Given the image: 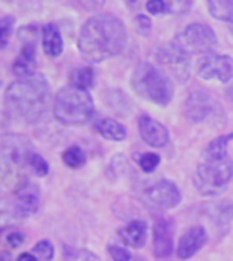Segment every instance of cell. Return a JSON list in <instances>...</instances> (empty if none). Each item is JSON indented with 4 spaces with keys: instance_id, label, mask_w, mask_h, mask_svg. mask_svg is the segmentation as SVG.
Here are the masks:
<instances>
[{
    "instance_id": "4",
    "label": "cell",
    "mask_w": 233,
    "mask_h": 261,
    "mask_svg": "<svg viewBox=\"0 0 233 261\" xmlns=\"http://www.w3.org/2000/svg\"><path fill=\"white\" fill-rule=\"evenodd\" d=\"M52 112L58 122L64 125H82L95 113V104L89 92L64 87L56 92Z\"/></svg>"
},
{
    "instance_id": "25",
    "label": "cell",
    "mask_w": 233,
    "mask_h": 261,
    "mask_svg": "<svg viewBox=\"0 0 233 261\" xmlns=\"http://www.w3.org/2000/svg\"><path fill=\"white\" fill-rule=\"evenodd\" d=\"M32 254L35 255L37 260L50 261L53 258V246H52L50 242L41 240V242H38V243L32 248Z\"/></svg>"
},
{
    "instance_id": "2",
    "label": "cell",
    "mask_w": 233,
    "mask_h": 261,
    "mask_svg": "<svg viewBox=\"0 0 233 261\" xmlns=\"http://www.w3.org/2000/svg\"><path fill=\"white\" fill-rule=\"evenodd\" d=\"M49 104V83L41 73L12 81L3 98L6 115L23 124H37L46 115Z\"/></svg>"
},
{
    "instance_id": "9",
    "label": "cell",
    "mask_w": 233,
    "mask_h": 261,
    "mask_svg": "<svg viewBox=\"0 0 233 261\" xmlns=\"http://www.w3.org/2000/svg\"><path fill=\"white\" fill-rule=\"evenodd\" d=\"M185 115L192 122H203L212 115H217V112L221 110L217 101L212 99V96L206 92H194L191 93L183 106Z\"/></svg>"
},
{
    "instance_id": "27",
    "label": "cell",
    "mask_w": 233,
    "mask_h": 261,
    "mask_svg": "<svg viewBox=\"0 0 233 261\" xmlns=\"http://www.w3.org/2000/svg\"><path fill=\"white\" fill-rule=\"evenodd\" d=\"M29 167L32 168V171L38 176V177H44L49 173V165L46 162V159H43L38 153H34L29 159Z\"/></svg>"
},
{
    "instance_id": "19",
    "label": "cell",
    "mask_w": 233,
    "mask_h": 261,
    "mask_svg": "<svg viewBox=\"0 0 233 261\" xmlns=\"http://www.w3.org/2000/svg\"><path fill=\"white\" fill-rule=\"evenodd\" d=\"M95 130L102 138L110 139V141H124L127 138L125 127L111 118H101V119L95 121Z\"/></svg>"
},
{
    "instance_id": "34",
    "label": "cell",
    "mask_w": 233,
    "mask_h": 261,
    "mask_svg": "<svg viewBox=\"0 0 233 261\" xmlns=\"http://www.w3.org/2000/svg\"><path fill=\"white\" fill-rule=\"evenodd\" d=\"M0 261H11V255L5 251L0 252Z\"/></svg>"
},
{
    "instance_id": "7",
    "label": "cell",
    "mask_w": 233,
    "mask_h": 261,
    "mask_svg": "<svg viewBox=\"0 0 233 261\" xmlns=\"http://www.w3.org/2000/svg\"><path fill=\"white\" fill-rule=\"evenodd\" d=\"M154 57L162 66L168 67L176 78L182 81L188 80L191 72V54L182 46V43L172 41L163 44L157 47Z\"/></svg>"
},
{
    "instance_id": "28",
    "label": "cell",
    "mask_w": 233,
    "mask_h": 261,
    "mask_svg": "<svg viewBox=\"0 0 233 261\" xmlns=\"http://www.w3.org/2000/svg\"><path fill=\"white\" fill-rule=\"evenodd\" d=\"M108 254L113 261H131L133 255L121 246H108Z\"/></svg>"
},
{
    "instance_id": "14",
    "label": "cell",
    "mask_w": 233,
    "mask_h": 261,
    "mask_svg": "<svg viewBox=\"0 0 233 261\" xmlns=\"http://www.w3.org/2000/svg\"><path fill=\"white\" fill-rule=\"evenodd\" d=\"M139 133L148 145L156 148H163L169 142L168 128L148 115H142L139 118Z\"/></svg>"
},
{
    "instance_id": "23",
    "label": "cell",
    "mask_w": 233,
    "mask_h": 261,
    "mask_svg": "<svg viewBox=\"0 0 233 261\" xmlns=\"http://www.w3.org/2000/svg\"><path fill=\"white\" fill-rule=\"evenodd\" d=\"M63 162L69 167V168H81L85 164V153L82 151L81 147L78 145H72L69 147L64 153H63Z\"/></svg>"
},
{
    "instance_id": "5",
    "label": "cell",
    "mask_w": 233,
    "mask_h": 261,
    "mask_svg": "<svg viewBox=\"0 0 233 261\" xmlns=\"http://www.w3.org/2000/svg\"><path fill=\"white\" fill-rule=\"evenodd\" d=\"M131 86L134 92L159 106H168L172 99V86L165 73L150 63H140L133 73Z\"/></svg>"
},
{
    "instance_id": "11",
    "label": "cell",
    "mask_w": 233,
    "mask_h": 261,
    "mask_svg": "<svg viewBox=\"0 0 233 261\" xmlns=\"http://www.w3.org/2000/svg\"><path fill=\"white\" fill-rule=\"evenodd\" d=\"M14 206L20 217L34 214L40 205V190L27 177H21L14 188Z\"/></svg>"
},
{
    "instance_id": "24",
    "label": "cell",
    "mask_w": 233,
    "mask_h": 261,
    "mask_svg": "<svg viewBox=\"0 0 233 261\" xmlns=\"http://www.w3.org/2000/svg\"><path fill=\"white\" fill-rule=\"evenodd\" d=\"M14 23H15V20L12 15L0 17V49L8 46L12 29H14Z\"/></svg>"
},
{
    "instance_id": "18",
    "label": "cell",
    "mask_w": 233,
    "mask_h": 261,
    "mask_svg": "<svg viewBox=\"0 0 233 261\" xmlns=\"http://www.w3.org/2000/svg\"><path fill=\"white\" fill-rule=\"evenodd\" d=\"M63 38L60 34V29L53 23H47L43 28V49L44 54L50 58H56L63 52Z\"/></svg>"
},
{
    "instance_id": "35",
    "label": "cell",
    "mask_w": 233,
    "mask_h": 261,
    "mask_svg": "<svg viewBox=\"0 0 233 261\" xmlns=\"http://www.w3.org/2000/svg\"><path fill=\"white\" fill-rule=\"evenodd\" d=\"M131 261H147V260H145V258H142V257H134Z\"/></svg>"
},
{
    "instance_id": "30",
    "label": "cell",
    "mask_w": 233,
    "mask_h": 261,
    "mask_svg": "<svg viewBox=\"0 0 233 261\" xmlns=\"http://www.w3.org/2000/svg\"><path fill=\"white\" fill-rule=\"evenodd\" d=\"M67 261H99V258L90 251H79V252L73 254L72 257H69Z\"/></svg>"
},
{
    "instance_id": "32",
    "label": "cell",
    "mask_w": 233,
    "mask_h": 261,
    "mask_svg": "<svg viewBox=\"0 0 233 261\" xmlns=\"http://www.w3.org/2000/svg\"><path fill=\"white\" fill-rule=\"evenodd\" d=\"M6 242L11 248H17L24 242V236L21 232H9V236L6 237Z\"/></svg>"
},
{
    "instance_id": "1",
    "label": "cell",
    "mask_w": 233,
    "mask_h": 261,
    "mask_svg": "<svg viewBox=\"0 0 233 261\" xmlns=\"http://www.w3.org/2000/svg\"><path fill=\"white\" fill-rule=\"evenodd\" d=\"M78 44L81 54L93 63L116 57L127 46L125 24L114 14H95L82 24Z\"/></svg>"
},
{
    "instance_id": "10",
    "label": "cell",
    "mask_w": 233,
    "mask_h": 261,
    "mask_svg": "<svg viewBox=\"0 0 233 261\" xmlns=\"http://www.w3.org/2000/svg\"><path fill=\"white\" fill-rule=\"evenodd\" d=\"M198 75L205 80L218 78L221 83H229L233 78V60L227 55L208 54L198 63Z\"/></svg>"
},
{
    "instance_id": "16",
    "label": "cell",
    "mask_w": 233,
    "mask_h": 261,
    "mask_svg": "<svg viewBox=\"0 0 233 261\" xmlns=\"http://www.w3.org/2000/svg\"><path fill=\"white\" fill-rule=\"evenodd\" d=\"M35 58H37L35 43L34 41L23 43L18 57L12 63V73L17 75L18 80L34 76L35 75V67H37Z\"/></svg>"
},
{
    "instance_id": "8",
    "label": "cell",
    "mask_w": 233,
    "mask_h": 261,
    "mask_svg": "<svg viewBox=\"0 0 233 261\" xmlns=\"http://www.w3.org/2000/svg\"><path fill=\"white\" fill-rule=\"evenodd\" d=\"M140 199L151 210H169L180 203L182 193L171 180H160L143 190Z\"/></svg>"
},
{
    "instance_id": "26",
    "label": "cell",
    "mask_w": 233,
    "mask_h": 261,
    "mask_svg": "<svg viewBox=\"0 0 233 261\" xmlns=\"http://www.w3.org/2000/svg\"><path fill=\"white\" fill-rule=\"evenodd\" d=\"M137 164L140 165V168L145 173H153L159 167L160 158L157 154H154V153H143V154L137 156Z\"/></svg>"
},
{
    "instance_id": "13",
    "label": "cell",
    "mask_w": 233,
    "mask_h": 261,
    "mask_svg": "<svg viewBox=\"0 0 233 261\" xmlns=\"http://www.w3.org/2000/svg\"><path fill=\"white\" fill-rule=\"evenodd\" d=\"M183 38L186 44L197 52L209 50L217 44V35L212 31V28L201 23L189 24L183 32Z\"/></svg>"
},
{
    "instance_id": "3",
    "label": "cell",
    "mask_w": 233,
    "mask_h": 261,
    "mask_svg": "<svg viewBox=\"0 0 233 261\" xmlns=\"http://www.w3.org/2000/svg\"><path fill=\"white\" fill-rule=\"evenodd\" d=\"M233 133L215 138L203 151V162L195 173V187L205 196L223 194L233 179V161L227 145Z\"/></svg>"
},
{
    "instance_id": "21",
    "label": "cell",
    "mask_w": 233,
    "mask_h": 261,
    "mask_svg": "<svg viewBox=\"0 0 233 261\" xmlns=\"http://www.w3.org/2000/svg\"><path fill=\"white\" fill-rule=\"evenodd\" d=\"M214 208L211 210H206L212 222H217V226H223V228H227L230 225V220L233 217V203L229 202H220V203H215L212 205Z\"/></svg>"
},
{
    "instance_id": "15",
    "label": "cell",
    "mask_w": 233,
    "mask_h": 261,
    "mask_svg": "<svg viewBox=\"0 0 233 261\" xmlns=\"http://www.w3.org/2000/svg\"><path fill=\"white\" fill-rule=\"evenodd\" d=\"M208 242V234L205 231V228L201 226H194L191 229H188L179 243V249H177V255L182 260H188L192 255H195Z\"/></svg>"
},
{
    "instance_id": "31",
    "label": "cell",
    "mask_w": 233,
    "mask_h": 261,
    "mask_svg": "<svg viewBox=\"0 0 233 261\" xmlns=\"http://www.w3.org/2000/svg\"><path fill=\"white\" fill-rule=\"evenodd\" d=\"M147 9H148V12H151V14H165L166 6H165V2L151 0V2L147 3Z\"/></svg>"
},
{
    "instance_id": "33",
    "label": "cell",
    "mask_w": 233,
    "mask_h": 261,
    "mask_svg": "<svg viewBox=\"0 0 233 261\" xmlns=\"http://www.w3.org/2000/svg\"><path fill=\"white\" fill-rule=\"evenodd\" d=\"M17 261H38V260L35 258V255H34V254L24 252V254H21V255L17 258Z\"/></svg>"
},
{
    "instance_id": "6",
    "label": "cell",
    "mask_w": 233,
    "mask_h": 261,
    "mask_svg": "<svg viewBox=\"0 0 233 261\" xmlns=\"http://www.w3.org/2000/svg\"><path fill=\"white\" fill-rule=\"evenodd\" d=\"M34 154L32 144L21 135H2L0 136V176L11 179L20 174L29 165V159Z\"/></svg>"
},
{
    "instance_id": "20",
    "label": "cell",
    "mask_w": 233,
    "mask_h": 261,
    "mask_svg": "<svg viewBox=\"0 0 233 261\" xmlns=\"http://www.w3.org/2000/svg\"><path fill=\"white\" fill-rule=\"evenodd\" d=\"M69 84L73 89L89 92L95 86V69L90 66L75 67L69 73Z\"/></svg>"
},
{
    "instance_id": "29",
    "label": "cell",
    "mask_w": 233,
    "mask_h": 261,
    "mask_svg": "<svg viewBox=\"0 0 233 261\" xmlns=\"http://www.w3.org/2000/svg\"><path fill=\"white\" fill-rule=\"evenodd\" d=\"M134 28H136V31H137L139 34L145 35V34H148L150 29H151V20H150L147 15L139 14V15L134 18Z\"/></svg>"
},
{
    "instance_id": "22",
    "label": "cell",
    "mask_w": 233,
    "mask_h": 261,
    "mask_svg": "<svg viewBox=\"0 0 233 261\" xmlns=\"http://www.w3.org/2000/svg\"><path fill=\"white\" fill-rule=\"evenodd\" d=\"M212 17L229 23L233 34V0H214L208 3Z\"/></svg>"
},
{
    "instance_id": "17",
    "label": "cell",
    "mask_w": 233,
    "mask_h": 261,
    "mask_svg": "<svg viewBox=\"0 0 233 261\" xmlns=\"http://www.w3.org/2000/svg\"><path fill=\"white\" fill-rule=\"evenodd\" d=\"M147 229L148 225L145 220H131L122 229H119V237L124 242V245L139 249L147 242Z\"/></svg>"
},
{
    "instance_id": "12",
    "label": "cell",
    "mask_w": 233,
    "mask_h": 261,
    "mask_svg": "<svg viewBox=\"0 0 233 261\" xmlns=\"http://www.w3.org/2000/svg\"><path fill=\"white\" fill-rule=\"evenodd\" d=\"M174 248V223L171 219L159 217L154 222V255L166 258L172 254Z\"/></svg>"
}]
</instances>
